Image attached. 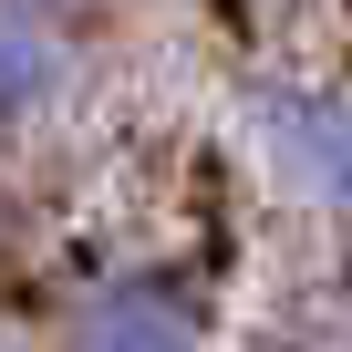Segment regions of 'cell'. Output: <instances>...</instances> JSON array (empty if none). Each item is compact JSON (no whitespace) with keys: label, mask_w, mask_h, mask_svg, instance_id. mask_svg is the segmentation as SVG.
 I'll use <instances>...</instances> for the list:
<instances>
[{"label":"cell","mask_w":352,"mask_h":352,"mask_svg":"<svg viewBox=\"0 0 352 352\" xmlns=\"http://www.w3.org/2000/svg\"><path fill=\"white\" fill-rule=\"evenodd\" d=\"M73 94V42L42 0H0V135L11 124H42L52 104Z\"/></svg>","instance_id":"3"},{"label":"cell","mask_w":352,"mask_h":352,"mask_svg":"<svg viewBox=\"0 0 352 352\" xmlns=\"http://www.w3.org/2000/svg\"><path fill=\"white\" fill-rule=\"evenodd\" d=\"M63 352H208V290L166 259H124L73 290Z\"/></svg>","instance_id":"1"},{"label":"cell","mask_w":352,"mask_h":352,"mask_svg":"<svg viewBox=\"0 0 352 352\" xmlns=\"http://www.w3.org/2000/svg\"><path fill=\"white\" fill-rule=\"evenodd\" d=\"M249 135H259L270 176L300 208H321V218L352 228V94L342 83H270L249 104Z\"/></svg>","instance_id":"2"}]
</instances>
